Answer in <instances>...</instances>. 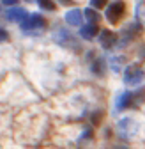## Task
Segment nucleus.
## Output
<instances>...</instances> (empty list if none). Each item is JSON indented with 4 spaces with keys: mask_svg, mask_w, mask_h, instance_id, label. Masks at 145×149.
I'll return each mask as SVG.
<instances>
[{
    "mask_svg": "<svg viewBox=\"0 0 145 149\" xmlns=\"http://www.w3.org/2000/svg\"><path fill=\"white\" fill-rule=\"evenodd\" d=\"M117 128H119L120 135H124V137H129V135H133V133L136 132V124H135V121L129 119V117H124L122 121H119Z\"/></svg>",
    "mask_w": 145,
    "mask_h": 149,
    "instance_id": "nucleus-6",
    "label": "nucleus"
},
{
    "mask_svg": "<svg viewBox=\"0 0 145 149\" xmlns=\"http://www.w3.org/2000/svg\"><path fill=\"white\" fill-rule=\"evenodd\" d=\"M25 16H27V11L21 9V7H11L7 11V20L9 22H16V23H21L25 20Z\"/></svg>",
    "mask_w": 145,
    "mask_h": 149,
    "instance_id": "nucleus-7",
    "label": "nucleus"
},
{
    "mask_svg": "<svg viewBox=\"0 0 145 149\" xmlns=\"http://www.w3.org/2000/svg\"><path fill=\"white\" fill-rule=\"evenodd\" d=\"M124 13H126V6H124V2L117 0V2H113V4L108 6V9H106V18H108V22H110V23L115 25V23H119V22L122 20Z\"/></svg>",
    "mask_w": 145,
    "mask_h": 149,
    "instance_id": "nucleus-3",
    "label": "nucleus"
},
{
    "mask_svg": "<svg viewBox=\"0 0 145 149\" xmlns=\"http://www.w3.org/2000/svg\"><path fill=\"white\" fill-rule=\"evenodd\" d=\"M44 27V18L39 14H27L25 20L21 22V29L25 32H32L35 29H43Z\"/></svg>",
    "mask_w": 145,
    "mask_h": 149,
    "instance_id": "nucleus-4",
    "label": "nucleus"
},
{
    "mask_svg": "<svg viewBox=\"0 0 145 149\" xmlns=\"http://www.w3.org/2000/svg\"><path fill=\"white\" fill-rule=\"evenodd\" d=\"M90 137H92V132H90V130H87L85 133H81V137H80V140H88Z\"/></svg>",
    "mask_w": 145,
    "mask_h": 149,
    "instance_id": "nucleus-17",
    "label": "nucleus"
},
{
    "mask_svg": "<svg viewBox=\"0 0 145 149\" xmlns=\"http://www.w3.org/2000/svg\"><path fill=\"white\" fill-rule=\"evenodd\" d=\"M83 16L87 18V20H88L90 23H99V22H101V16H99V13H97V11H94L92 7H88V9H85Z\"/></svg>",
    "mask_w": 145,
    "mask_h": 149,
    "instance_id": "nucleus-11",
    "label": "nucleus"
},
{
    "mask_svg": "<svg viewBox=\"0 0 145 149\" xmlns=\"http://www.w3.org/2000/svg\"><path fill=\"white\" fill-rule=\"evenodd\" d=\"M96 34H97V23H90V22H88L87 25H83V27L80 29V36L83 37V39H87V41L94 39Z\"/></svg>",
    "mask_w": 145,
    "mask_h": 149,
    "instance_id": "nucleus-8",
    "label": "nucleus"
},
{
    "mask_svg": "<svg viewBox=\"0 0 145 149\" xmlns=\"http://www.w3.org/2000/svg\"><path fill=\"white\" fill-rule=\"evenodd\" d=\"M131 103H133V92L126 91V92H122V94L119 96V100H117V110L128 108V107H129Z\"/></svg>",
    "mask_w": 145,
    "mask_h": 149,
    "instance_id": "nucleus-10",
    "label": "nucleus"
},
{
    "mask_svg": "<svg viewBox=\"0 0 145 149\" xmlns=\"http://www.w3.org/2000/svg\"><path fill=\"white\" fill-rule=\"evenodd\" d=\"M2 2H4L6 6H14V4L18 2V0H2Z\"/></svg>",
    "mask_w": 145,
    "mask_h": 149,
    "instance_id": "nucleus-18",
    "label": "nucleus"
},
{
    "mask_svg": "<svg viewBox=\"0 0 145 149\" xmlns=\"http://www.w3.org/2000/svg\"><path fill=\"white\" fill-rule=\"evenodd\" d=\"M99 45L104 48V50H110L117 45V34L112 32V30H103L99 34Z\"/></svg>",
    "mask_w": 145,
    "mask_h": 149,
    "instance_id": "nucleus-5",
    "label": "nucleus"
},
{
    "mask_svg": "<svg viewBox=\"0 0 145 149\" xmlns=\"http://www.w3.org/2000/svg\"><path fill=\"white\" fill-rule=\"evenodd\" d=\"M37 4L44 11H55V2L53 0H37Z\"/></svg>",
    "mask_w": 145,
    "mask_h": 149,
    "instance_id": "nucleus-13",
    "label": "nucleus"
},
{
    "mask_svg": "<svg viewBox=\"0 0 145 149\" xmlns=\"http://www.w3.org/2000/svg\"><path fill=\"white\" fill-rule=\"evenodd\" d=\"M53 39H55V43H59L60 46L69 48V50H78L80 48L78 43H76V39L67 30H64V29H60V30H57L55 34H53Z\"/></svg>",
    "mask_w": 145,
    "mask_h": 149,
    "instance_id": "nucleus-2",
    "label": "nucleus"
},
{
    "mask_svg": "<svg viewBox=\"0 0 145 149\" xmlns=\"http://www.w3.org/2000/svg\"><path fill=\"white\" fill-rule=\"evenodd\" d=\"M59 2L64 4V6H69V4H71V0H59Z\"/></svg>",
    "mask_w": 145,
    "mask_h": 149,
    "instance_id": "nucleus-19",
    "label": "nucleus"
},
{
    "mask_svg": "<svg viewBox=\"0 0 145 149\" xmlns=\"http://www.w3.org/2000/svg\"><path fill=\"white\" fill-rule=\"evenodd\" d=\"M136 18H138V22L145 23V2H140L136 6Z\"/></svg>",
    "mask_w": 145,
    "mask_h": 149,
    "instance_id": "nucleus-14",
    "label": "nucleus"
},
{
    "mask_svg": "<svg viewBox=\"0 0 145 149\" xmlns=\"http://www.w3.org/2000/svg\"><path fill=\"white\" fill-rule=\"evenodd\" d=\"M9 39V34L4 30V29H0V43H6Z\"/></svg>",
    "mask_w": 145,
    "mask_h": 149,
    "instance_id": "nucleus-16",
    "label": "nucleus"
},
{
    "mask_svg": "<svg viewBox=\"0 0 145 149\" xmlns=\"http://www.w3.org/2000/svg\"><path fill=\"white\" fill-rule=\"evenodd\" d=\"M143 78H145V73L136 64H131V66H128V68L124 69V82L128 84V85H136Z\"/></svg>",
    "mask_w": 145,
    "mask_h": 149,
    "instance_id": "nucleus-1",
    "label": "nucleus"
},
{
    "mask_svg": "<svg viewBox=\"0 0 145 149\" xmlns=\"http://www.w3.org/2000/svg\"><path fill=\"white\" fill-rule=\"evenodd\" d=\"M106 2H108V0H90V6L96 7V9H101V7L106 6Z\"/></svg>",
    "mask_w": 145,
    "mask_h": 149,
    "instance_id": "nucleus-15",
    "label": "nucleus"
},
{
    "mask_svg": "<svg viewBox=\"0 0 145 149\" xmlns=\"http://www.w3.org/2000/svg\"><path fill=\"white\" fill-rule=\"evenodd\" d=\"M104 61L103 59H97L94 64H92V71L96 73V74H99V77H103V74H104Z\"/></svg>",
    "mask_w": 145,
    "mask_h": 149,
    "instance_id": "nucleus-12",
    "label": "nucleus"
},
{
    "mask_svg": "<svg viewBox=\"0 0 145 149\" xmlns=\"http://www.w3.org/2000/svg\"><path fill=\"white\" fill-rule=\"evenodd\" d=\"M66 22L67 25H72V27H78L81 25V11L80 9H71L66 13Z\"/></svg>",
    "mask_w": 145,
    "mask_h": 149,
    "instance_id": "nucleus-9",
    "label": "nucleus"
}]
</instances>
